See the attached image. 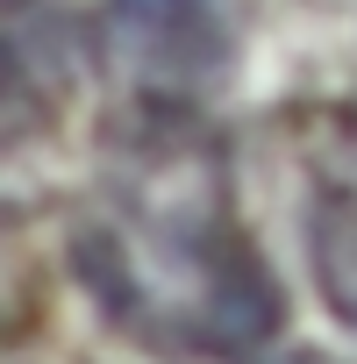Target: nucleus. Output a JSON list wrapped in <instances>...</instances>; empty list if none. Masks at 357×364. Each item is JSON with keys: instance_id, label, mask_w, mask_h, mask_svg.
<instances>
[{"instance_id": "nucleus-2", "label": "nucleus", "mask_w": 357, "mask_h": 364, "mask_svg": "<svg viewBox=\"0 0 357 364\" xmlns=\"http://www.w3.org/2000/svg\"><path fill=\"white\" fill-rule=\"evenodd\" d=\"M314 279L343 321H357V193H329L314 208Z\"/></svg>"}, {"instance_id": "nucleus-3", "label": "nucleus", "mask_w": 357, "mask_h": 364, "mask_svg": "<svg viewBox=\"0 0 357 364\" xmlns=\"http://www.w3.org/2000/svg\"><path fill=\"white\" fill-rule=\"evenodd\" d=\"M43 129H50V93H43L36 65L0 36V150H8V143H29V136H43Z\"/></svg>"}, {"instance_id": "nucleus-4", "label": "nucleus", "mask_w": 357, "mask_h": 364, "mask_svg": "<svg viewBox=\"0 0 357 364\" xmlns=\"http://www.w3.org/2000/svg\"><path fill=\"white\" fill-rule=\"evenodd\" d=\"M0 8H8V15H29V8H43V0H0Z\"/></svg>"}, {"instance_id": "nucleus-1", "label": "nucleus", "mask_w": 357, "mask_h": 364, "mask_svg": "<svg viewBox=\"0 0 357 364\" xmlns=\"http://www.w3.org/2000/svg\"><path fill=\"white\" fill-rule=\"evenodd\" d=\"M100 50L150 100H201L236 72L243 0H107Z\"/></svg>"}]
</instances>
